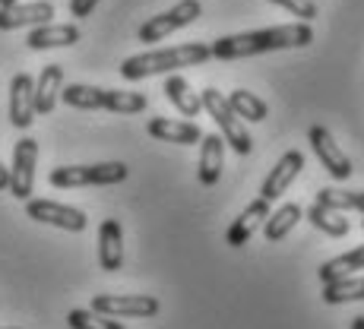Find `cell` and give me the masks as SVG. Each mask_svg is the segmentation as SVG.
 I'll use <instances>...</instances> for the list:
<instances>
[{
    "mask_svg": "<svg viewBox=\"0 0 364 329\" xmlns=\"http://www.w3.org/2000/svg\"><path fill=\"white\" fill-rule=\"evenodd\" d=\"M317 203H323V206H330V209H339V212H348V209L364 212V190H336V187H323V190L317 193Z\"/></svg>",
    "mask_w": 364,
    "mask_h": 329,
    "instance_id": "484cf974",
    "label": "cell"
},
{
    "mask_svg": "<svg viewBox=\"0 0 364 329\" xmlns=\"http://www.w3.org/2000/svg\"><path fill=\"white\" fill-rule=\"evenodd\" d=\"M301 168H304V156H301L298 149H291V152H285L282 158L276 162V168L269 171V178L263 180V187H260V197L266 203H272V200H279L285 190L291 187V180L301 174Z\"/></svg>",
    "mask_w": 364,
    "mask_h": 329,
    "instance_id": "4fadbf2b",
    "label": "cell"
},
{
    "mask_svg": "<svg viewBox=\"0 0 364 329\" xmlns=\"http://www.w3.org/2000/svg\"><path fill=\"white\" fill-rule=\"evenodd\" d=\"M159 298L152 295H95L92 311L105 317H156Z\"/></svg>",
    "mask_w": 364,
    "mask_h": 329,
    "instance_id": "9c48e42d",
    "label": "cell"
},
{
    "mask_svg": "<svg viewBox=\"0 0 364 329\" xmlns=\"http://www.w3.org/2000/svg\"><path fill=\"white\" fill-rule=\"evenodd\" d=\"M222 162H225V139H222V133H203L200 139V184L203 187L219 184Z\"/></svg>",
    "mask_w": 364,
    "mask_h": 329,
    "instance_id": "e0dca14e",
    "label": "cell"
},
{
    "mask_svg": "<svg viewBox=\"0 0 364 329\" xmlns=\"http://www.w3.org/2000/svg\"><path fill=\"white\" fill-rule=\"evenodd\" d=\"M213 58L209 45L191 41V45H178V48H162V51H146V54H133L121 64V76L130 82L146 80L156 73H174L181 67H200Z\"/></svg>",
    "mask_w": 364,
    "mask_h": 329,
    "instance_id": "7a4b0ae2",
    "label": "cell"
},
{
    "mask_svg": "<svg viewBox=\"0 0 364 329\" xmlns=\"http://www.w3.org/2000/svg\"><path fill=\"white\" fill-rule=\"evenodd\" d=\"M130 168L124 162H99V165H64L54 168L48 174L51 187L70 190V187H108V184H121L127 180Z\"/></svg>",
    "mask_w": 364,
    "mask_h": 329,
    "instance_id": "277c9868",
    "label": "cell"
},
{
    "mask_svg": "<svg viewBox=\"0 0 364 329\" xmlns=\"http://www.w3.org/2000/svg\"><path fill=\"white\" fill-rule=\"evenodd\" d=\"M60 99L70 108H82V111H114V114H139L146 111L149 99L139 92H121V89H99V86H73L60 89Z\"/></svg>",
    "mask_w": 364,
    "mask_h": 329,
    "instance_id": "3957f363",
    "label": "cell"
},
{
    "mask_svg": "<svg viewBox=\"0 0 364 329\" xmlns=\"http://www.w3.org/2000/svg\"><path fill=\"white\" fill-rule=\"evenodd\" d=\"M67 326L70 329H124L114 317H105V313H95V311H70Z\"/></svg>",
    "mask_w": 364,
    "mask_h": 329,
    "instance_id": "4316f807",
    "label": "cell"
},
{
    "mask_svg": "<svg viewBox=\"0 0 364 329\" xmlns=\"http://www.w3.org/2000/svg\"><path fill=\"white\" fill-rule=\"evenodd\" d=\"M355 269H364V244L320 266V282H323V285L326 282H336V279H342V276H352Z\"/></svg>",
    "mask_w": 364,
    "mask_h": 329,
    "instance_id": "cb8c5ba5",
    "label": "cell"
},
{
    "mask_svg": "<svg viewBox=\"0 0 364 329\" xmlns=\"http://www.w3.org/2000/svg\"><path fill=\"white\" fill-rule=\"evenodd\" d=\"M307 219H311L314 228L330 234V237H342V234H348V228H352L339 209H330V206H323V203H314V206L307 209Z\"/></svg>",
    "mask_w": 364,
    "mask_h": 329,
    "instance_id": "7402d4cb",
    "label": "cell"
},
{
    "mask_svg": "<svg viewBox=\"0 0 364 329\" xmlns=\"http://www.w3.org/2000/svg\"><path fill=\"white\" fill-rule=\"evenodd\" d=\"M311 149L317 152L320 165H323L336 180L352 178V162H348L346 152L339 149V143L333 139V133L326 127H320V124H317V127H311Z\"/></svg>",
    "mask_w": 364,
    "mask_h": 329,
    "instance_id": "8fae6325",
    "label": "cell"
},
{
    "mask_svg": "<svg viewBox=\"0 0 364 329\" xmlns=\"http://www.w3.org/2000/svg\"><path fill=\"white\" fill-rule=\"evenodd\" d=\"M26 215L35 222H45V225L54 228H64V231H86L89 219L82 209L64 206V203H54V200H26Z\"/></svg>",
    "mask_w": 364,
    "mask_h": 329,
    "instance_id": "ba28073f",
    "label": "cell"
},
{
    "mask_svg": "<svg viewBox=\"0 0 364 329\" xmlns=\"http://www.w3.org/2000/svg\"><path fill=\"white\" fill-rule=\"evenodd\" d=\"M162 92L168 95V102L174 104V108L181 111L184 117H197L200 111H203V102H200V95L191 89V82L184 80V76H168L165 80V89Z\"/></svg>",
    "mask_w": 364,
    "mask_h": 329,
    "instance_id": "ffe728a7",
    "label": "cell"
},
{
    "mask_svg": "<svg viewBox=\"0 0 364 329\" xmlns=\"http://www.w3.org/2000/svg\"><path fill=\"white\" fill-rule=\"evenodd\" d=\"M314 41V29L307 23H289V26H272V29L241 32L219 38L209 51L219 60H244L257 58L266 51H285V48H307Z\"/></svg>",
    "mask_w": 364,
    "mask_h": 329,
    "instance_id": "6da1fadb",
    "label": "cell"
},
{
    "mask_svg": "<svg viewBox=\"0 0 364 329\" xmlns=\"http://www.w3.org/2000/svg\"><path fill=\"white\" fill-rule=\"evenodd\" d=\"M10 4H19V0H0V6H10Z\"/></svg>",
    "mask_w": 364,
    "mask_h": 329,
    "instance_id": "4dcf8cb0",
    "label": "cell"
},
{
    "mask_svg": "<svg viewBox=\"0 0 364 329\" xmlns=\"http://www.w3.org/2000/svg\"><path fill=\"white\" fill-rule=\"evenodd\" d=\"M35 162H38V143L32 136H23L13 149V168H10V184L6 190L16 200H29L35 187Z\"/></svg>",
    "mask_w": 364,
    "mask_h": 329,
    "instance_id": "52a82bcc",
    "label": "cell"
},
{
    "mask_svg": "<svg viewBox=\"0 0 364 329\" xmlns=\"http://www.w3.org/2000/svg\"><path fill=\"white\" fill-rule=\"evenodd\" d=\"M80 41V26L73 23H41L35 26L26 38L32 51H48V48H70Z\"/></svg>",
    "mask_w": 364,
    "mask_h": 329,
    "instance_id": "5bb4252c",
    "label": "cell"
},
{
    "mask_svg": "<svg viewBox=\"0 0 364 329\" xmlns=\"http://www.w3.org/2000/svg\"><path fill=\"white\" fill-rule=\"evenodd\" d=\"M266 219H269V203H266L263 197H257V200L250 203V206L244 209V212L232 222V228H228V234H225V244H228V247H244V244L254 237V231L260 228Z\"/></svg>",
    "mask_w": 364,
    "mask_h": 329,
    "instance_id": "9a60e30c",
    "label": "cell"
},
{
    "mask_svg": "<svg viewBox=\"0 0 364 329\" xmlns=\"http://www.w3.org/2000/svg\"><path fill=\"white\" fill-rule=\"evenodd\" d=\"M301 219H304V212H301L298 203H285V206H279L276 212H269V219L263 222V234H266V241H269V244L282 241V237L289 234V231L295 228Z\"/></svg>",
    "mask_w": 364,
    "mask_h": 329,
    "instance_id": "44dd1931",
    "label": "cell"
},
{
    "mask_svg": "<svg viewBox=\"0 0 364 329\" xmlns=\"http://www.w3.org/2000/svg\"><path fill=\"white\" fill-rule=\"evenodd\" d=\"M361 228H364V219H361Z\"/></svg>",
    "mask_w": 364,
    "mask_h": 329,
    "instance_id": "1f68e13d",
    "label": "cell"
},
{
    "mask_svg": "<svg viewBox=\"0 0 364 329\" xmlns=\"http://www.w3.org/2000/svg\"><path fill=\"white\" fill-rule=\"evenodd\" d=\"M323 301L326 304H348V301H364V279L342 276L336 282L323 285Z\"/></svg>",
    "mask_w": 364,
    "mask_h": 329,
    "instance_id": "d4e9b609",
    "label": "cell"
},
{
    "mask_svg": "<svg viewBox=\"0 0 364 329\" xmlns=\"http://www.w3.org/2000/svg\"><path fill=\"white\" fill-rule=\"evenodd\" d=\"M99 6V0H70V13H73L76 19H82V16H89V13Z\"/></svg>",
    "mask_w": 364,
    "mask_h": 329,
    "instance_id": "f1b7e54d",
    "label": "cell"
},
{
    "mask_svg": "<svg viewBox=\"0 0 364 329\" xmlns=\"http://www.w3.org/2000/svg\"><path fill=\"white\" fill-rule=\"evenodd\" d=\"M200 102H203V108L213 114V121L219 124L222 139L232 146L237 156H247V152L254 149V139H250V133L244 130V121L232 111V104H228L225 95H222L219 89H203V92H200Z\"/></svg>",
    "mask_w": 364,
    "mask_h": 329,
    "instance_id": "5b68a950",
    "label": "cell"
},
{
    "mask_svg": "<svg viewBox=\"0 0 364 329\" xmlns=\"http://www.w3.org/2000/svg\"><path fill=\"white\" fill-rule=\"evenodd\" d=\"M10 329H16V326H10Z\"/></svg>",
    "mask_w": 364,
    "mask_h": 329,
    "instance_id": "d6a6232c",
    "label": "cell"
},
{
    "mask_svg": "<svg viewBox=\"0 0 364 329\" xmlns=\"http://www.w3.org/2000/svg\"><path fill=\"white\" fill-rule=\"evenodd\" d=\"M269 4L285 6L291 16H301L304 23H311V19L317 16V4H314V0H269Z\"/></svg>",
    "mask_w": 364,
    "mask_h": 329,
    "instance_id": "83f0119b",
    "label": "cell"
},
{
    "mask_svg": "<svg viewBox=\"0 0 364 329\" xmlns=\"http://www.w3.org/2000/svg\"><path fill=\"white\" fill-rule=\"evenodd\" d=\"M228 104H232V111L241 121H254V124H260L269 117V104H266L260 95H254V92H247V89H235L232 95H225Z\"/></svg>",
    "mask_w": 364,
    "mask_h": 329,
    "instance_id": "603a6c76",
    "label": "cell"
},
{
    "mask_svg": "<svg viewBox=\"0 0 364 329\" xmlns=\"http://www.w3.org/2000/svg\"><path fill=\"white\" fill-rule=\"evenodd\" d=\"M60 89H64V67L48 64L38 80H35V114H51Z\"/></svg>",
    "mask_w": 364,
    "mask_h": 329,
    "instance_id": "d6986e66",
    "label": "cell"
},
{
    "mask_svg": "<svg viewBox=\"0 0 364 329\" xmlns=\"http://www.w3.org/2000/svg\"><path fill=\"white\" fill-rule=\"evenodd\" d=\"M6 184H10V168H4L0 162V190H6Z\"/></svg>",
    "mask_w": 364,
    "mask_h": 329,
    "instance_id": "f546056e",
    "label": "cell"
},
{
    "mask_svg": "<svg viewBox=\"0 0 364 329\" xmlns=\"http://www.w3.org/2000/svg\"><path fill=\"white\" fill-rule=\"evenodd\" d=\"M200 13H203L200 0H181V4H174L168 13H159V16L146 19V23L139 26L136 38L146 41V45H149V41H162L171 32L184 29V26H191L193 19H200Z\"/></svg>",
    "mask_w": 364,
    "mask_h": 329,
    "instance_id": "8992f818",
    "label": "cell"
},
{
    "mask_svg": "<svg viewBox=\"0 0 364 329\" xmlns=\"http://www.w3.org/2000/svg\"><path fill=\"white\" fill-rule=\"evenodd\" d=\"M149 136L162 139V143H178V146H193L203 139V130L193 121H168V117H152L146 124Z\"/></svg>",
    "mask_w": 364,
    "mask_h": 329,
    "instance_id": "ac0fdd59",
    "label": "cell"
},
{
    "mask_svg": "<svg viewBox=\"0 0 364 329\" xmlns=\"http://www.w3.org/2000/svg\"><path fill=\"white\" fill-rule=\"evenodd\" d=\"M54 16V4L51 0H32V4H10L0 6V29L13 32V29H26V26H41L51 23Z\"/></svg>",
    "mask_w": 364,
    "mask_h": 329,
    "instance_id": "7c38bea8",
    "label": "cell"
},
{
    "mask_svg": "<svg viewBox=\"0 0 364 329\" xmlns=\"http://www.w3.org/2000/svg\"><path fill=\"white\" fill-rule=\"evenodd\" d=\"M99 266L105 272H117L124 266V231L117 219H105L99 225Z\"/></svg>",
    "mask_w": 364,
    "mask_h": 329,
    "instance_id": "2e32d148",
    "label": "cell"
},
{
    "mask_svg": "<svg viewBox=\"0 0 364 329\" xmlns=\"http://www.w3.org/2000/svg\"><path fill=\"white\" fill-rule=\"evenodd\" d=\"M6 114L16 130H29L35 121V80L29 73H16L10 82V102H6Z\"/></svg>",
    "mask_w": 364,
    "mask_h": 329,
    "instance_id": "30bf717a",
    "label": "cell"
}]
</instances>
